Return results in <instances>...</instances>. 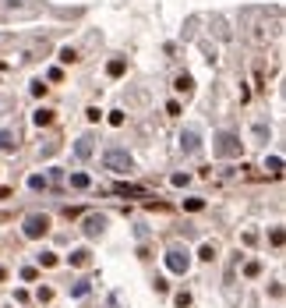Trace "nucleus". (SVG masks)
I'll use <instances>...</instances> for the list:
<instances>
[{"instance_id":"obj_9","label":"nucleus","mask_w":286,"mask_h":308,"mask_svg":"<svg viewBox=\"0 0 286 308\" xmlns=\"http://www.w3.org/2000/svg\"><path fill=\"white\" fill-rule=\"evenodd\" d=\"M71 266H88V248H78V252H71Z\"/></svg>"},{"instance_id":"obj_6","label":"nucleus","mask_w":286,"mask_h":308,"mask_svg":"<svg viewBox=\"0 0 286 308\" xmlns=\"http://www.w3.org/2000/svg\"><path fill=\"white\" fill-rule=\"evenodd\" d=\"M180 142H184V153H198V131H194V128H187Z\"/></svg>"},{"instance_id":"obj_13","label":"nucleus","mask_w":286,"mask_h":308,"mask_svg":"<svg viewBox=\"0 0 286 308\" xmlns=\"http://www.w3.org/2000/svg\"><path fill=\"white\" fill-rule=\"evenodd\" d=\"M106 71H110L113 78H117V75H124V61H110V67H106Z\"/></svg>"},{"instance_id":"obj_17","label":"nucleus","mask_w":286,"mask_h":308,"mask_svg":"<svg viewBox=\"0 0 286 308\" xmlns=\"http://www.w3.org/2000/svg\"><path fill=\"white\" fill-rule=\"evenodd\" d=\"M39 262H42V266H53L57 255H53V252H42V255H39Z\"/></svg>"},{"instance_id":"obj_19","label":"nucleus","mask_w":286,"mask_h":308,"mask_svg":"<svg viewBox=\"0 0 286 308\" xmlns=\"http://www.w3.org/2000/svg\"><path fill=\"white\" fill-rule=\"evenodd\" d=\"M28 184H32V188H46V177H39V174H36V177H28Z\"/></svg>"},{"instance_id":"obj_7","label":"nucleus","mask_w":286,"mask_h":308,"mask_svg":"<svg viewBox=\"0 0 286 308\" xmlns=\"http://www.w3.org/2000/svg\"><path fill=\"white\" fill-rule=\"evenodd\" d=\"M14 145H18V138L11 131H0V153H14Z\"/></svg>"},{"instance_id":"obj_14","label":"nucleus","mask_w":286,"mask_h":308,"mask_svg":"<svg viewBox=\"0 0 286 308\" xmlns=\"http://www.w3.org/2000/svg\"><path fill=\"white\" fill-rule=\"evenodd\" d=\"M177 89H180V92H191V78L180 75V78H177Z\"/></svg>"},{"instance_id":"obj_5","label":"nucleus","mask_w":286,"mask_h":308,"mask_svg":"<svg viewBox=\"0 0 286 308\" xmlns=\"http://www.w3.org/2000/svg\"><path fill=\"white\" fill-rule=\"evenodd\" d=\"M102 227H106V220H102V216H85V234H88V238H99V234H102Z\"/></svg>"},{"instance_id":"obj_12","label":"nucleus","mask_w":286,"mask_h":308,"mask_svg":"<svg viewBox=\"0 0 286 308\" xmlns=\"http://www.w3.org/2000/svg\"><path fill=\"white\" fill-rule=\"evenodd\" d=\"M60 61H64V64H74V61H78V53H74L71 46H64V50H60Z\"/></svg>"},{"instance_id":"obj_11","label":"nucleus","mask_w":286,"mask_h":308,"mask_svg":"<svg viewBox=\"0 0 286 308\" xmlns=\"http://www.w3.org/2000/svg\"><path fill=\"white\" fill-rule=\"evenodd\" d=\"M88 184H92V181H88L85 174H71V188H88Z\"/></svg>"},{"instance_id":"obj_16","label":"nucleus","mask_w":286,"mask_h":308,"mask_svg":"<svg viewBox=\"0 0 286 308\" xmlns=\"http://www.w3.org/2000/svg\"><path fill=\"white\" fill-rule=\"evenodd\" d=\"M71 294H74V298H85V294H88V284H74Z\"/></svg>"},{"instance_id":"obj_20","label":"nucleus","mask_w":286,"mask_h":308,"mask_svg":"<svg viewBox=\"0 0 286 308\" xmlns=\"http://www.w3.org/2000/svg\"><path fill=\"white\" fill-rule=\"evenodd\" d=\"M0 280H7V269H4V266H0Z\"/></svg>"},{"instance_id":"obj_1","label":"nucleus","mask_w":286,"mask_h":308,"mask_svg":"<svg viewBox=\"0 0 286 308\" xmlns=\"http://www.w3.org/2000/svg\"><path fill=\"white\" fill-rule=\"evenodd\" d=\"M102 163H106V170H113V174H127L134 163H131V156L124 153V149H110L106 156H102Z\"/></svg>"},{"instance_id":"obj_4","label":"nucleus","mask_w":286,"mask_h":308,"mask_svg":"<svg viewBox=\"0 0 286 308\" xmlns=\"http://www.w3.org/2000/svg\"><path fill=\"white\" fill-rule=\"evenodd\" d=\"M187 266H191L187 252H180V248H173V252H166V269H170V273H187Z\"/></svg>"},{"instance_id":"obj_8","label":"nucleus","mask_w":286,"mask_h":308,"mask_svg":"<svg viewBox=\"0 0 286 308\" xmlns=\"http://www.w3.org/2000/svg\"><path fill=\"white\" fill-rule=\"evenodd\" d=\"M74 153H78L82 159L92 156V138H78V145H74Z\"/></svg>"},{"instance_id":"obj_18","label":"nucleus","mask_w":286,"mask_h":308,"mask_svg":"<svg viewBox=\"0 0 286 308\" xmlns=\"http://www.w3.org/2000/svg\"><path fill=\"white\" fill-rule=\"evenodd\" d=\"M110 124H117V128H120V124H124V113L113 110V113H110Z\"/></svg>"},{"instance_id":"obj_10","label":"nucleus","mask_w":286,"mask_h":308,"mask_svg":"<svg viewBox=\"0 0 286 308\" xmlns=\"http://www.w3.org/2000/svg\"><path fill=\"white\" fill-rule=\"evenodd\" d=\"M36 124H39V128L53 124V110H36Z\"/></svg>"},{"instance_id":"obj_3","label":"nucleus","mask_w":286,"mask_h":308,"mask_svg":"<svg viewBox=\"0 0 286 308\" xmlns=\"http://www.w3.org/2000/svg\"><path fill=\"white\" fill-rule=\"evenodd\" d=\"M216 153H219V156H240V142H237V135L223 131V135L216 138Z\"/></svg>"},{"instance_id":"obj_2","label":"nucleus","mask_w":286,"mask_h":308,"mask_svg":"<svg viewBox=\"0 0 286 308\" xmlns=\"http://www.w3.org/2000/svg\"><path fill=\"white\" fill-rule=\"evenodd\" d=\"M50 230V216H42V213H32V216H25V238H42V234Z\"/></svg>"},{"instance_id":"obj_15","label":"nucleus","mask_w":286,"mask_h":308,"mask_svg":"<svg viewBox=\"0 0 286 308\" xmlns=\"http://www.w3.org/2000/svg\"><path fill=\"white\" fill-rule=\"evenodd\" d=\"M265 167H268V170H272V174H279V170H283V159H279V156H272V159H268V163H265Z\"/></svg>"}]
</instances>
